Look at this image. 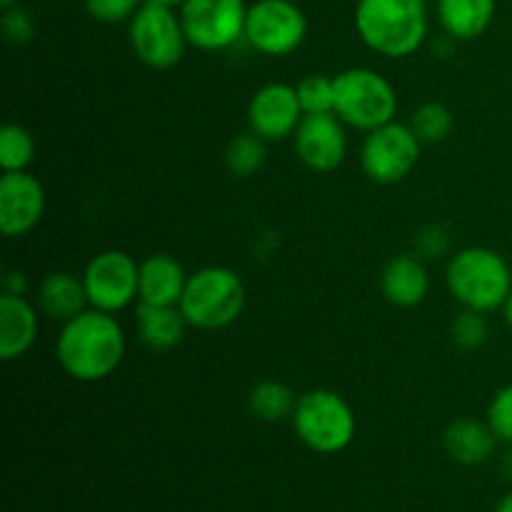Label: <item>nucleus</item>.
I'll list each match as a JSON object with an SVG mask.
<instances>
[{
    "label": "nucleus",
    "mask_w": 512,
    "mask_h": 512,
    "mask_svg": "<svg viewBox=\"0 0 512 512\" xmlns=\"http://www.w3.org/2000/svg\"><path fill=\"white\" fill-rule=\"evenodd\" d=\"M125 348L128 340L118 318L88 308L63 323L55 340V358L68 378L78 383H100L120 368Z\"/></svg>",
    "instance_id": "f257e3e1"
},
{
    "label": "nucleus",
    "mask_w": 512,
    "mask_h": 512,
    "mask_svg": "<svg viewBox=\"0 0 512 512\" xmlns=\"http://www.w3.org/2000/svg\"><path fill=\"white\" fill-rule=\"evenodd\" d=\"M355 30L373 53L408 58L428 38L425 0H358Z\"/></svg>",
    "instance_id": "f03ea898"
},
{
    "label": "nucleus",
    "mask_w": 512,
    "mask_h": 512,
    "mask_svg": "<svg viewBox=\"0 0 512 512\" xmlns=\"http://www.w3.org/2000/svg\"><path fill=\"white\" fill-rule=\"evenodd\" d=\"M445 283L455 303L478 313L503 310L512 293V268L493 248L470 245L448 260Z\"/></svg>",
    "instance_id": "7ed1b4c3"
},
{
    "label": "nucleus",
    "mask_w": 512,
    "mask_h": 512,
    "mask_svg": "<svg viewBox=\"0 0 512 512\" xmlns=\"http://www.w3.org/2000/svg\"><path fill=\"white\" fill-rule=\"evenodd\" d=\"M248 290L235 270L208 265L188 275V285L180 298V310L190 328L223 330L243 315Z\"/></svg>",
    "instance_id": "20e7f679"
},
{
    "label": "nucleus",
    "mask_w": 512,
    "mask_h": 512,
    "mask_svg": "<svg viewBox=\"0 0 512 512\" xmlns=\"http://www.w3.org/2000/svg\"><path fill=\"white\" fill-rule=\"evenodd\" d=\"M290 420L300 443L320 455L343 453L358 433L355 410L343 395L328 388H315L300 395Z\"/></svg>",
    "instance_id": "39448f33"
},
{
    "label": "nucleus",
    "mask_w": 512,
    "mask_h": 512,
    "mask_svg": "<svg viewBox=\"0 0 512 512\" xmlns=\"http://www.w3.org/2000/svg\"><path fill=\"white\" fill-rule=\"evenodd\" d=\"M335 78V115L348 128L370 133L393 123L398 93L385 75L373 68H348Z\"/></svg>",
    "instance_id": "423d86ee"
},
{
    "label": "nucleus",
    "mask_w": 512,
    "mask_h": 512,
    "mask_svg": "<svg viewBox=\"0 0 512 512\" xmlns=\"http://www.w3.org/2000/svg\"><path fill=\"white\" fill-rule=\"evenodd\" d=\"M128 40L135 58L153 70L175 68L190 45L178 8L153 0H145L128 23Z\"/></svg>",
    "instance_id": "0eeeda50"
},
{
    "label": "nucleus",
    "mask_w": 512,
    "mask_h": 512,
    "mask_svg": "<svg viewBox=\"0 0 512 512\" xmlns=\"http://www.w3.org/2000/svg\"><path fill=\"white\" fill-rule=\"evenodd\" d=\"M178 13L188 43L205 53H220L245 40V0H185Z\"/></svg>",
    "instance_id": "6e6552de"
},
{
    "label": "nucleus",
    "mask_w": 512,
    "mask_h": 512,
    "mask_svg": "<svg viewBox=\"0 0 512 512\" xmlns=\"http://www.w3.org/2000/svg\"><path fill=\"white\" fill-rule=\"evenodd\" d=\"M420 143L408 123H393L365 133L360 148V165L365 175L378 185H395L408 178L420 163Z\"/></svg>",
    "instance_id": "1a4fd4ad"
},
{
    "label": "nucleus",
    "mask_w": 512,
    "mask_h": 512,
    "mask_svg": "<svg viewBox=\"0 0 512 512\" xmlns=\"http://www.w3.org/2000/svg\"><path fill=\"white\" fill-rule=\"evenodd\" d=\"M308 38V18L293 0H255L248 5L245 40L258 53L285 58Z\"/></svg>",
    "instance_id": "9d476101"
},
{
    "label": "nucleus",
    "mask_w": 512,
    "mask_h": 512,
    "mask_svg": "<svg viewBox=\"0 0 512 512\" xmlns=\"http://www.w3.org/2000/svg\"><path fill=\"white\" fill-rule=\"evenodd\" d=\"M90 308L120 313L140 298V263L125 250H103L83 270Z\"/></svg>",
    "instance_id": "9b49d317"
},
{
    "label": "nucleus",
    "mask_w": 512,
    "mask_h": 512,
    "mask_svg": "<svg viewBox=\"0 0 512 512\" xmlns=\"http://www.w3.org/2000/svg\"><path fill=\"white\" fill-rule=\"evenodd\" d=\"M348 125L335 113L305 115L293 135L295 155L313 173H333L348 155Z\"/></svg>",
    "instance_id": "f8f14e48"
},
{
    "label": "nucleus",
    "mask_w": 512,
    "mask_h": 512,
    "mask_svg": "<svg viewBox=\"0 0 512 512\" xmlns=\"http://www.w3.org/2000/svg\"><path fill=\"white\" fill-rule=\"evenodd\" d=\"M305 113L300 108L298 90L288 83H265L248 103V125L265 143L293 138Z\"/></svg>",
    "instance_id": "ddd939ff"
},
{
    "label": "nucleus",
    "mask_w": 512,
    "mask_h": 512,
    "mask_svg": "<svg viewBox=\"0 0 512 512\" xmlns=\"http://www.w3.org/2000/svg\"><path fill=\"white\" fill-rule=\"evenodd\" d=\"M45 188L33 173H3L0 178V230L5 238H23L45 215Z\"/></svg>",
    "instance_id": "4468645a"
},
{
    "label": "nucleus",
    "mask_w": 512,
    "mask_h": 512,
    "mask_svg": "<svg viewBox=\"0 0 512 512\" xmlns=\"http://www.w3.org/2000/svg\"><path fill=\"white\" fill-rule=\"evenodd\" d=\"M38 305L25 295H0V358L5 363L23 358L38 340Z\"/></svg>",
    "instance_id": "2eb2a0df"
},
{
    "label": "nucleus",
    "mask_w": 512,
    "mask_h": 512,
    "mask_svg": "<svg viewBox=\"0 0 512 512\" xmlns=\"http://www.w3.org/2000/svg\"><path fill=\"white\" fill-rule=\"evenodd\" d=\"M383 298L395 308H418L430 293V275L420 255H395L380 273Z\"/></svg>",
    "instance_id": "dca6fc26"
},
{
    "label": "nucleus",
    "mask_w": 512,
    "mask_h": 512,
    "mask_svg": "<svg viewBox=\"0 0 512 512\" xmlns=\"http://www.w3.org/2000/svg\"><path fill=\"white\" fill-rule=\"evenodd\" d=\"M188 285V273L168 253H153L140 260V298L148 305H180Z\"/></svg>",
    "instance_id": "f3484780"
},
{
    "label": "nucleus",
    "mask_w": 512,
    "mask_h": 512,
    "mask_svg": "<svg viewBox=\"0 0 512 512\" xmlns=\"http://www.w3.org/2000/svg\"><path fill=\"white\" fill-rule=\"evenodd\" d=\"M35 303H38L40 313L48 315L50 320L68 323L75 315L90 308L83 275L68 273V270H53V273L43 275Z\"/></svg>",
    "instance_id": "a211bd4d"
},
{
    "label": "nucleus",
    "mask_w": 512,
    "mask_h": 512,
    "mask_svg": "<svg viewBox=\"0 0 512 512\" xmlns=\"http://www.w3.org/2000/svg\"><path fill=\"white\" fill-rule=\"evenodd\" d=\"M188 320H185L180 305H148L138 303L135 310V330L143 345L153 353H168L178 348L188 333Z\"/></svg>",
    "instance_id": "6ab92c4d"
},
{
    "label": "nucleus",
    "mask_w": 512,
    "mask_h": 512,
    "mask_svg": "<svg viewBox=\"0 0 512 512\" xmlns=\"http://www.w3.org/2000/svg\"><path fill=\"white\" fill-rule=\"evenodd\" d=\"M498 443V435L493 433L488 420L483 423V420L475 418L453 420L443 435V445L450 458L460 465H468V468L488 463Z\"/></svg>",
    "instance_id": "aec40b11"
},
{
    "label": "nucleus",
    "mask_w": 512,
    "mask_h": 512,
    "mask_svg": "<svg viewBox=\"0 0 512 512\" xmlns=\"http://www.w3.org/2000/svg\"><path fill=\"white\" fill-rule=\"evenodd\" d=\"M495 8V0H438V20L448 38L468 43L490 28Z\"/></svg>",
    "instance_id": "412c9836"
},
{
    "label": "nucleus",
    "mask_w": 512,
    "mask_h": 512,
    "mask_svg": "<svg viewBox=\"0 0 512 512\" xmlns=\"http://www.w3.org/2000/svg\"><path fill=\"white\" fill-rule=\"evenodd\" d=\"M295 405H298V398H295L293 388L280 383V380H260L248 395L250 413L258 420H265V423L293 418Z\"/></svg>",
    "instance_id": "4be33fe9"
},
{
    "label": "nucleus",
    "mask_w": 512,
    "mask_h": 512,
    "mask_svg": "<svg viewBox=\"0 0 512 512\" xmlns=\"http://www.w3.org/2000/svg\"><path fill=\"white\" fill-rule=\"evenodd\" d=\"M225 168L235 175V178H253L260 168L268 160V143L263 138L248 130V133H240L235 138H230V143L225 145Z\"/></svg>",
    "instance_id": "5701e85b"
},
{
    "label": "nucleus",
    "mask_w": 512,
    "mask_h": 512,
    "mask_svg": "<svg viewBox=\"0 0 512 512\" xmlns=\"http://www.w3.org/2000/svg\"><path fill=\"white\" fill-rule=\"evenodd\" d=\"M35 160V138L25 125L8 123L0 130V168L3 173L28 170Z\"/></svg>",
    "instance_id": "b1692460"
},
{
    "label": "nucleus",
    "mask_w": 512,
    "mask_h": 512,
    "mask_svg": "<svg viewBox=\"0 0 512 512\" xmlns=\"http://www.w3.org/2000/svg\"><path fill=\"white\" fill-rule=\"evenodd\" d=\"M410 128L418 135L423 145H435L443 143L450 138L455 128L453 110L445 103H423L420 108L413 110L410 115Z\"/></svg>",
    "instance_id": "393cba45"
},
{
    "label": "nucleus",
    "mask_w": 512,
    "mask_h": 512,
    "mask_svg": "<svg viewBox=\"0 0 512 512\" xmlns=\"http://www.w3.org/2000/svg\"><path fill=\"white\" fill-rule=\"evenodd\" d=\"M295 90H298L300 108L305 115L335 113V78L310 73L295 85Z\"/></svg>",
    "instance_id": "a878e982"
},
{
    "label": "nucleus",
    "mask_w": 512,
    "mask_h": 512,
    "mask_svg": "<svg viewBox=\"0 0 512 512\" xmlns=\"http://www.w3.org/2000/svg\"><path fill=\"white\" fill-rule=\"evenodd\" d=\"M450 338H453L455 348L463 350V353H473V350L483 348L490 338L488 315L478 313V310L463 308L453 318V325H450Z\"/></svg>",
    "instance_id": "bb28decb"
},
{
    "label": "nucleus",
    "mask_w": 512,
    "mask_h": 512,
    "mask_svg": "<svg viewBox=\"0 0 512 512\" xmlns=\"http://www.w3.org/2000/svg\"><path fill=\"white\" fill-rule=\"evenodd\" d=\"M145 0H83L85 10L93 20L105 25L130 23Z\"/></svg>",
    "instance_id": "cd10ccee"
},
{
    "label": "nucleus",
    "mask_w": 512,
    "mask_h": 512,
    "mask_svg": "<svg viewBox=\"0 0 512 512\" xmlns=\"http://www.w3.org/2000/svg\"><path fill=\"white\" fill-rule=\"evenodd\" d=\"M488 425L500 443L512 445V383L503 385L488 405Z\"/></svg>",
    "instance_id": "c85d7f7f"
},
{
    "label": "nucleus",
    "mask_w": 512,
    "mask_h": 512,
    "mask_svg": "<svg viewBox=\"0 0 512 512\" xmlns=\"http://www.w3.org/2000/svg\"><path fill=\"white\" fill-rule=\"evenodd\" d=\"M3 35L8 43L13 45H28L35 35V20L25 8L15 5V8L3 10Z\"/></svg>",
    "instance_id": "c756f323"
},
{
    "label": "nucleus",
    "mask_w": 512,
    "mask_h": 512,
    "mask_svg": "<svg viewBox=\"0 0 512 512\" xmlns=\"http://www.w3.org/2000/svg\"><path fill=\"white\" fill-rule=\"evenodd\" d=\"M450 250V233L443 225H425L418 230V238H415V255H420L423 260L428 258H440Z\"/></svg>",
    "instance_id": "7c9ffc66"
},
{
    "label": "nucleus",
    "mask_w": 512,
    "mask_h": 512,
    "mask_svg": "<svg viewBox=\"0 0 512 512\" xmlns=\"http://www.w3.org/2000/svg\"><path fill=\"white\" fill-rule=\"evenodd\" d=\"M30 283H28V275L20 273V270H8L3 275V293L10 295H25L28 293Z\"/></svg>",
    "instance_id": "2f4dec72"
},
{
    "label": "nucleus",
    "mask_w": 512,
    "mask_h": 512,
    "mask_svg": "<svg viewBox=\"0 0 512 512\" xmlns=\"http://www.w3.org/2000/svg\"><path fill=\"white\" fill-rule=\"evenodd\" d=\"M495 512H512V493H505L495 505Z\"/></svg>",
    "instance_id": "473e14b6"
},
{
    "label": "nucleus",
    "mask_w": 512,
    "mask_h": 512,
    "mask_svg": "<svg viewBox=\"0 0 512 512\" xmlns=\"http://www.w3.org/2000/svg\"><path fill=\"white\" fill-rule=\"evenodd\" d=\"M503 315H505V323H508V328L512 330V293H510V298L505 300V305H503Z\"/></svg>",
    "instance_id": "72a5a7b5"
},
{
    "label": "nucleus",
    "mask_w": 512,
    "mask_h": 512,
    "mask_svg": "<svg viewBox=\"0 0 512 512\" xmlns=\"http://www.w3.org/2000/svg\"><path fill=\"white\" fill-rule=\"evenodd\" d=\"M15 5H20V0H0V8H3V10L15 8Z\"/></svg>",
    "instance_id": "f704fd0d"
},
{
    "label": "nucleus",
    "mask_w": 512,
    "mask_h": 512,
    "mask_svg": "<svg viewBox=\"0 0 512 512\" xmlns=\"http://www.w3.org/2000/svg\"><path fill=\"white\" fill-rule=\"evenodd\" d=\"M153 3H163V5H173V8H180L185 0H153Z\"/></svg>",
    "instance_id": "c9c22d12"
},
{
    "label": "nucleus",
    "mask_w": 512,
    "mask_h": 512,
    "mask_svg": "<svg viewBox=\"0 0 512 512\" xmlns=\"http://www.w3.org/2000/svg\"><path fill=\"white\" fill-rule=\"evenodd\" d=\"M505 473H508L512 478V453L508 455V458H505Z\"/></svg>",
    "instance_id": "e433bc0d"
}]
</instances>
